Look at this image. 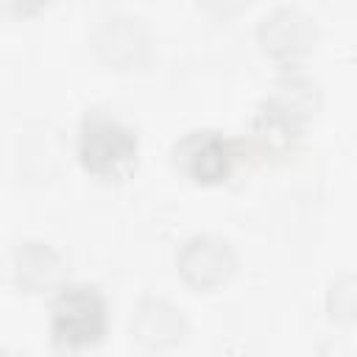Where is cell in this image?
<instances>
[{
	"instance_id": "1",
	"label": "cell",
	"mask_w": 357,
	"mask_h": 357,
	"mask_svg": "<svg viewBox=\"0 0 357 357\" xmlns=\"http://www.w3.org/2000/svg\"><path fill=\"white\" fill-rule=\"evenodd\" d=\"M78 162L100 181H123L137 170L139 137L120 117L89 112L78 126Z\"/></svg>"
},
{
	"instance_id": "2",
	"label": "cell",
	"mask_w": 357,
	"mask_h": 357,
	"mask_svg": "<svg viewBox=\"0 0 357 357\" xmlns=\"http://www.w3.org/2000/svg\"><path fill=\"white\" fill-rule=\"evenodd\" d=\"M109 332V304L95 284H61L50 304V337L61 351H86Z\"/></svg>"
},
{
	"instance_id": "3",
	"label": "cell",
	"mask_w": 357,
	"mask_h": 357,
	"mask_svg": "<svg viewBox=\"0 0 357 357\" xmlns=\"http://www.w3.org/2000/svg\"><path fill=\"white\" fill-rule=\"evenodd\" d=\"M173 167L195 184H220L237 165V145L218 128H190L170 148Z\"/></svg>"
},
{
	"instance_id": "4",
	"label": "cell",
	"mask_w": 357,
	"mask_h": 357,
	"mask_svg": "<svg viewBox=\"0 0 357 357\" xmlns=\"http://www.w3.org/2000/svg\"><path fill=\"white\" fill-rule=\"evenodd\" d=\"M259 50L282 67H298L318 45V22L298 6H276L257 25Z\"/></svg>"
},
{
	"instance_id": "5",
	"label": "cell",
	"mask_w": 357,
	"mask_h": 357,
	"mask_svg": "<svg viewBox=\"0 0 357 357\" xmlns=\"http://www.w3.org/2000/svg\"><path fill=\"white\" fill-rule=\"evenodd\" d=\"M237 251L226 237L192 234L176 251V271L195 293H212L226 287L237 273Z\"/></svg>"
},
{
	"instance_id": "6",
	"label": "cell",
	"mask_w": 357,
	"mask_h": 357,
	"mask_svg": "<svg viewBox=\"0 0 357 357\" xmlns=\"http://www.w3.org/2000/svg\"><path fill=\"white\" fill-rule=\"evenodd\" d=\"M92 50L112 70H139L153 56V33L134 14H112L92 31Z\"/></svg>"
},
{
	"instance_id": "7",
	"label": "cell",
	"mask_w": 357,
	"mask_h": 357,
	"mask_svg": "<svg viewBox=\"0 0 357 357\" xmlns=\"http://www.w3.org/2000/svg\"><path fill=\"white\" fill-rule=\"evenodd\" d=\"M190 321L184 310L162 296H145L131 315V337L148 351H167L187 340Z\"/></svg>"
},
{
	"instance_id": "8",
	"label": "cell",
	"mask_w": 357,
	"mask_h": 357,
	"mask_svg": "<svg viewBox=\"0 0 357 357\" xmlns=\"http://www.w3.org/2000/svg\"><path fill=\"white\" fill-rule=\"evenodd\" d=\"M64 273H67L64 257L50 243L25 240V243H20L14 248L11 276H14V284L22 293H31V296L53 293V290L61 287Z\"/></svg>"
},
{
	"instance_id": "9",
	"label": "cell",
	"mask_w": 357,
	"mask_h": 357,
	"mask_svg": "<svg viewBox=\"0 0 357 357\" xmlns=\"http://www.w3.org/2000/svg\"><path fill=\"white\" fill-rule=\"evenodd\" d=\"M301 131H304V123H298L293 114H287L268 98L257 106V112L251 117V142H254L257 153L265 159L290 156L301 139Z\"/></svg>"
},
{
	"instance_id": "10",
	"label": "cell",
	"mask_w": 357,
	"mask_h": 357,
	"mask_svg": "<svg viewBox=\"0 0 357 357\" xmlns=\"http://www.w3.org/2000/svg\"><path fill=\"white\" fill-rule=\"evenodd\" d=\"M268 100L307 126L315 117V112L321 109L324 92L312 75L301 73L298 67H284V73L273 81V92L268 95Z\"/></svg>"
},
{
	"instance_id": "11",
	"label": "cell",
	"mask_w": 357,
	"mask_h": 357,
	"mask_svg": "<svg viewBox=\"0 0 357 357\" xmlns=\"http://www.w3.org/2000/svg\"><path fill=\"white\" fill-rule=\"evenodd\" d=\"M354 287H357L354 276L351 273H340V276L332 279V284L326 290V312L343 329H351L354 318H357V290Z\"/></svg>"
},
{
	"instance_id": "12",
	"label": "cell",
	"mask_w": 357,
	"mask_h": 357,
	"mask_svg": "<svg viewBox=\"0 0 357 357\" xmlns=\"http://www.w3.org/2000/svg\"><path fill=\"white\" fill-rule=\"evenodd\" d=\"M198 8L204 14H209L212 20H231V17H240L254 0H195Z\"/></svg>"
},
{
	"instance_id": "13",
	"label": "cell",
	"mask_w": 357,
	"mask_h": 357,
	"mask_svg": "<svg viewBox=\"0 0 357 357\" xmlns=\"http://www.w3.org/2000/svg\"><path fill=\"white\" fill-rule=\"evenodd\" d=\"M45 6H47V0H0V8L14 17H31V14L42 11Z\"/></svg>"
}]
</instances>
